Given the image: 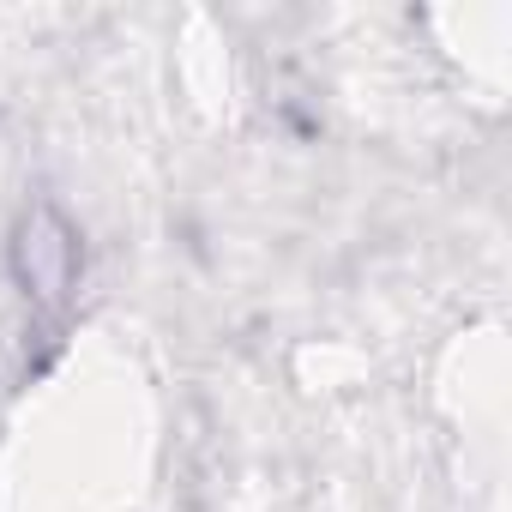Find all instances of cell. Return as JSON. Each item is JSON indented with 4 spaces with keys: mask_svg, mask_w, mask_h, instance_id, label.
<instances>
[{
    "mask_svg": "<svg viewBox=\"0 0 512 512\" xmlns=\"http://www.w3.org/2000/svg\"><path fill=\"white\" fill-rule=\"evenodd\" d=\"M13 272L25 284L31 302H61L79 278V241L67 229L61 211L37 205L25 223H19V241H13Z\"/></svg>",
    "mask_w": 512,
    "mask_h": 512,
    "instance_id": "obj_1",
    "label": "cell"
}]
</instances>
